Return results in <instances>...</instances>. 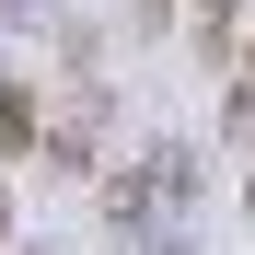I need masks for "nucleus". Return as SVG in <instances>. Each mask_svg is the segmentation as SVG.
<instances>
[{
    "instance_id": "obj_1",
    "label": "nucleus",
    "mask_w": 255,
    "mask_h": 255,
    "mask_svg": "<svg viewBox=\"0 0 255 255\" xmlns=\"http://www.w3.org/2000/svg\"><path fill=\"white\" fill-rule=\"evenodd\" d=\"M197 12H209V35H221V23H232V0H197Z\"/></svg>"
},
{
    "instance_id": "obj_2",
    "label": "nucleus",
    "mask_w": 255,
    "mask_h": 255,
    "mask_svg": "<svg viewBox=\"0 0 255 255\" xmlns=\"http://www.w3.org/2000/svg\"><path fill=\"white\" fill-rule=\"evenodd\" d=\"M244 116H255V58H244Z\"/></svg>"
},
{
    "instance_id": "obj_3",
    "label": "nucleus",
    "mask_w": 255,
    "mask_h": 255,
    "mask_svg": "<svg viewBox=\"0 0 255 255\" xmlns=\"http://www.w3.org/2000/svg\"><path fill=\"white\" fill-rule=\"evenodd\" d=\"M0 244H12V209H0Z\"/></svg>"
}]
</instances>
